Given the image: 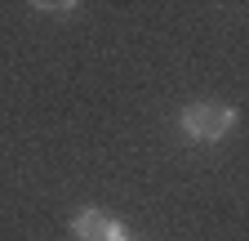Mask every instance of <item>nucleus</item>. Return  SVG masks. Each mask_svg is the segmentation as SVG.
Instances as JSON below:
<instances>
[{"label":"nucleus","mask_w":249,"mask_h":241,"mask_svg":"<svg viewBox=\"0 0 249 241\" xmlns=\"http://www.w3.org/2000/svg\"><path fill=\"white\" fill-rule=\"evenodd\" d=\"M71 237H76V241H134V232L124 228L116 215L98 210V205L80 210V215L71 219Z\"/></svg>","instance_id":"obj_2"},{"label":"nucleus","mask_w":249,"mask_h":241,"mask_svg":"<svg viewBox=\"0 0 249 241\" xmlns=\"http://www.w3.org/2000/svg\"><path fill=\"white\" fill-rule=\"evenodd\" d=\"M236 120H240V112L231 103H192L178 112V130L192 143H218L236 130Z\"/></svg>","instance_id":"obj_1"}]
</instances>
